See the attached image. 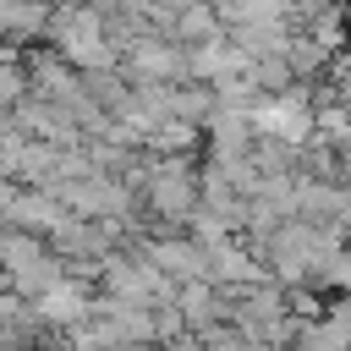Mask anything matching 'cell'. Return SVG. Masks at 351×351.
Returning a JSON list of instances; mask_svg holds the SVG:
<instances>
[{
  "instance_id": "1",
  "label": "cell",
  "mask_w": 351,
  "mask_h": 351,
  "mask_svg": "<svg viewBox=\"0 0 351 351\" xmlns=\"http://www.w3.org/2000/svg\"><path fill=\"white\" fill-rule=\"evenodd\" d=\"M49 44H55V55L71 66V71H115L121 66V49H115V38L104 33V16H99V5H60L55 16H49V33H44Z\"/></svg>"
},
{
  "instance_id": "6",
  "label": "cell",
  "mask_w": 351,
  "mask_h": 351,
  "mask_svg": "<svg viewBox=\"0 0 351 351\" xmlns=\"http://www.w3.org/2000/svg\"><path fill=\"white\" fill-rule=\"evenodd\" d=\"M16 126H11V110H0V137H11Z\"/></svg>"
},
{
  "instance_id": "2",
  "label": "cell",
  "mask_w": 351,
  "mask_h": 351,
  "mask_svg": "<svg viewBox=\"0 0 351 351\" xmlns=\"http://www.w3.org/2000/svg\"><path fill=\"white\" fill-rule=\"evenodd\" d=\"M143 186H148V203L159 219H192L203 208V181L186 165H154V176Z\"/></svg>"
},
{
  "instance_id": "3",
  "label": "cell",
  "mask_w": 351,
  "mask_h": 351,
  "mask_svg": "<svg viewBox=\"0 0 351 351\" xmlns=\"http://www.w3.org/2000/svg\"><path fill=\"white\" fill-rule=\"evenodd\" d=\"M60 219H66V208L55 203V192H16L11 214H5V225L27 230V236H44V241H49V230H55Z\"/></svg>"
},
{
  "instance_id": "4",
  "label": "cell",
  "mask_w": 351,
  "mask_h": 351,
  "mask_svg": "<svg viewBox=\"0 0 351 351\" xmlns=\"http://www.w3.org/2000/svg\"><path fill=\"white\" fill-rule=\"evenodd\" d=\"M148 148H154V154H186V148H197V126L170 115V121H159V126L148 132Z\"/></svg>"
},
{
  "instance_id": "5",
  "label": "cell",
  "mask_w": 351,
  "mask_h": 351,
  "mask_svg": "<svg viewBox=\"0 0 351 351\" xmlns=\"http://www.w3.org/2000/svg\"><path fill=\"white\" fill-rule=\"evenodd\" d=\"M329 324H335V329H340V335H346V346H351V302H340V313H335V318H329Z\"/></svg>"
}]
</instances>
